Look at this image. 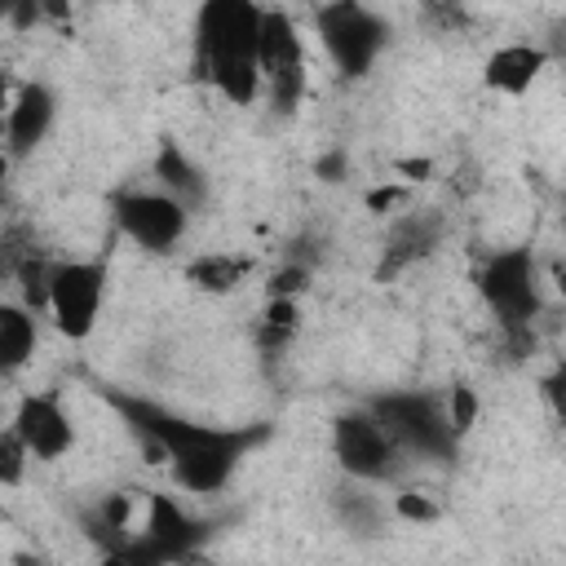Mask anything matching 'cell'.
<instances>
[{"mask_svg":"<svg viewBox=\"0 0 566 566\" xmlns=\"http://www.w3.org/2000/svg\"><path fill=\"white\" fill-rule=\"evenodd\" d=\"M111 402L168 460L172 486L186 495H221L239 473V464L248 460V451L265 438V429H221L190 416H172L142 398H111Z\"/></svg>","mask_w":566,"mask_h":566,"instance_id":"cell-1","label":"cell"},{"mask_svg":"<svg viewBox=\"0 0 566 566\" xmlns=\"http://www.w3.org/2000/svg\"><path fill=\"white\" fill-rule=\"evenodd\" d=\"M261 0H203L195 13V71L208 88H217L234 106H252L261 97L256 44H261Z\"/></svg>","mask_w":566,"mask_h":566,"instance_id":"cell-2","label":"cell"},{"mask_svg":"<svg viewBox=\"0 0 566 566\" xmlns=\"http://www.w3.org/2000/svg\"><path fill=\"white\" fill-rule=\"evenodd\" d=\"M478 296L495 327L513 345H531V327L544 314V287H539V265L531 248H495L478 265Z\"/></svg>","mask_w":566,"mask_h":566,"instance_id":"cell-3","label":"cell"},{"mask_svg":"<svg viewBox=\"0 0 566 566\" xmlns=\"http://www.w3.org/2000/svg\"><path fill=\"white\" fill-rule=\"evenodd\" d=\"M314 31L345 80H363L389 49V22L363 0H323L314 9Z\"/></svg>","mask_w":566,"mask_h":566,"instance_id":"cell-4","label":"cell"},{"mask_svg":"<svg viewBox=\"0 0 566 566\" xmlns=\"http://www.w3.org/2000/svg\"><path fill=\"white\" fill-rule=\"evenodd\" d=\"M190 208L177 203L159 186H128L111 195V221L115 230L146 256H168L186 243L190 234Z\"/></svg>","mask_w":566,"mask_h":566,"instance_id":"cell-5","label":"cell"},{"mask_svg":"<svg viewBox=\"0 0 566 566\" xmlns=\"http://www.w3.org/2000/svg\"><path fill=\"white\" fill-rule=\"evenodd\" d=\"M380 424L394 433V442L402 447V455H416V460H451L460 438L451 433L447 424V411H442V398L424 394V389H389L380 398L367 402Z\"/></svg>","mask_w":566,"mask_h":566,"instance_id":"cell-6","label":"cell"},{"mask_svg":"<svg viewBox=\"0 0 566 566\" xmlns=\"http://www.w3.org/2000/svg\"><path fill=\"white\" fill-rule=\"evenodd\" d=\"M256 71H261V93L279 115H292L305 97L310 71H305V35L287 9H270L261 18V44H256Z\"/></svg>","mask_w":566,"mask_h":566,"instance_id":"cell-7","label":"cell"},{"mask_svg":"<svg viewBox=\"0 0 566 566\" xmlns=\"http://www.w3.org/2000/svg\"><path fill=\"white\" fill-rule=\"evenodd\" d=\"M332 455H336L345 478H358L371 486L398 482L402 460H407L371 407H354V411H340L332 420Z\"/></svg>","mask_w":566,"mask_h":566,"instance_id":"cell-8","label":"cell"},{"mask_svg":"<svg viewBox=\"0 0 566 566\" xmlns=\"http://www.w3.org/2000/svg\"><path fill=\"white\" fill-rule=\"evenodd\" d=\"M106 265L88 261V256H71V261H53L49 274V296H44V314L53 318V327L66 340H88L93 327L102 323V305H106Z\"/></svg>","mask_w":566,"mask_h":566,"instance_id":"cell-9","label":"cell"},{"mask_svg":"<svg viewBox=\"0 0 566 566\" xmlns=\"http://www.w3.org/2000/svg\"><path fill=\"white\" fill-rule=\"evenodd\" d=\"M9 429L22 438V447L40 464H57L75 447V420H71L66 402L53 389L22 394L18 407H13V416H9Z\"/></svg>","mask_w":566,"mask_h":566,"instance_id":"cell-10","label":"cell"},{"mask_svg":"<svg viewBox=\"0 0 566 566\" xmlns=\"http://www.w3.org/2000/svg\"><path fill=\"white\" fill-rule=\"evenodd\" d=\"M447 239V217L438 208H407L389 221L385 243H380V279L402 274L420 261H429Z\"/></svg>","mask_w":566,"mask_h":566,"instance_id":"cell-11","label":"cell"},{"mask_svg":"<svg viewBox=\"0 0 566 566\" xmlns=\"http://www.w3.org/2000/svg\"><path fill=\"white\" fill-rule=\"evenodd\" d=\"M53 124H57V93L49 84L31 80V84L13 88V102H9V115H4V133H0L4 155L9 159L35 155L49 142Z\"/></svg>","mask_w":566,"mask_h":566,"instance_id":"cell-12","label":"cell"},{"mask_svg":"<svg viewBox=\"0 0 566 566\" xmlns=\"http://www.w3.org/2000/svg\"><path fill=\"white\" fill-rule=\"evenodd\" d=\"M548 66H553V53L544 44H535V40H509V44H495L486 53L482 80L500 97H526Z\"/></svg>","mask_w":566,"mask_h":566,"instance_id":"cell-13","label":"cell"},{"mask_svg":"<svg viewBox=\"0 0 566 566\" xmlns=\"http://www.w3.org/2000/svg\"><path fill=\"white\" fill-rule=\"evenodd\" d=\"M327 504H332V517H336L349 535H380L385 522L394 517V513H389V500H380V491H376L371 482H358V478H345V473H340V482L332 486Z\"/></svg>","mask_w":566,"mask_h":566,"instance_id":"cell-14","label":"cell"},{"mask_svg":"<svg viewBox=\"0 0 566 566\" xmlns=\"http://www.w3.org/2000/svg\"><path fill=\"white\" fill-rule=\"evenodd\" d=\"M40 349V314L22 301L0 296V380L18 376Z\"/></svg>","mask_w":566,"mask_h":566,"instance_id":"cell-15","label":"cell"},{"mask_svg":"<svg viewBox=\"0 0 566 566\" xmlns=\"http://www.w3.org/2000/svg\"><path fill=\"white\" fill-rule=\"evenodd\" d=\"M155 186L168 190L177 203H186L190 212H199L208 203V172L177 146V142H164L159 155H155Z\"/></svg>","mask_w":566,"mask_h":566,"instance_id":"cell-16","label":"cell"},{"mask_svg":"<svg viewBox=\"0 0 566 566\" xmlns=\"http://www.w3.org/2000/svg\"><path fill=\"white\" fill-rule=\"evenodd\" d=\"M252 261L248 256H234V252H203L186 265V283H195L199 292H212V296H226L234 292L243 279H248Z\"/></svg>","mask_w":566,"mask_h":566,"instance_id":"cell-17","label":"cell"},{"mask_svg":"<svg viewBox=\"0 0 566 566\" xmlns=\"http://www.w3.org/2000/svg\"><path fill=\"white\" fill-rule=\"evenodd\" d=\"M310 279H314V265H305V261H296V256H283L274 270H270V279H265V296H301L305 287H310Z\"/></svg>","mask_w":566,"mask_h":566,"instance_id":"cell-18","label":"cell"},{"mask_svg":"<svg viewBox=\"0 0 566 566\" xmlns=\"http://www.w3.org/2000/svg\"><path fill=\"white\" fill-rule=\"evenodd\" d=\"M420 22L433 35H455L469 27V9H464V0H420Z\"/></svg>","mask_w":566,"mask_h":566,"instance_id":"cell-19","label":"cell"},{"mask_svg":"<svg viewBox=\"0 0 566 566\" xmlns=\"http://www.w3.org/2000/svg\"><path fill=\"white\" fill-rule=\"evenodd\" d=\"M27 469H31V451L22 447V438L13 429H0V486L13 491L27 482Z\"/></svg>","mask_w":566,"mask_h":566,"instance_id":"cell-20","label":"cell"},{"mask_svg":"<svg viewBox=\"0 0 566 566\" xmlns=\"http://www.w3.org/2000/svg\"><path fill=\"white\" fill-rule=\"evenodd\" d=\"M442 411H447V424L455 438H464L473 424H478V394L469 385H455L447 398H442Z\"/></svg>","mask_w":566,"mask_h":566,"instance_id":"cell-21","label":"cell"},{"mask_svg":"<svg viewBox=\"0 0 566 566\" xmlns=\"http://www.w3.org/2000/svg\"><path fill=\"white\" fill-rule=\"evenodd\" d=\"M389 513H394V517H402V522L424 526V522H433V517H438V504H433L429 495H420V491H398V495L389 500Z\"/></svg>","mask_w":566,"mask_h":566,"instance_id":"cell-22","label":"cell"},{"mask_svg":"<svg viewBox=\"0 0 566 566\" xmlns=\"http://www.w3.org/2000/svg\"><path fill=\"white\" fill-rule=\"evenodd\" d=\"M0 22L9 31H31L40 22V0H0Z\"/></svg>","mask_w":566,"mask_h":566,"instance_id":"cell-23","label":"cell"},{"mask_svg":"<svg viewBox=\"0 0 566 566\" xmlns=\"http://www.w3.org/2000/svg\"><path fill=\"white\" fill-rule=\"evenodd\" d=\"M402 199H407V190H398V186H380V190L367 195V208H371V212H389V208H398Z\"/></svg>","mask_w":566,"mask_h":566,"instance_id":"cell-24","label":"cell"},{"mask_svg":"<svg viewBox=\"0 0 566 566\" xmlns=\"http://www.w3.org/2000/svg\"><path fill=\"white\" fill-rule=\"evenodd\" d=\"M71 18V0H40V22H66Z\"/></svg>","mask_w":566,"mask_h":566,"instance_id":"cell-25","label":"cell"},{"mask_svg":"<svg viewBox=\"0 0 566 566\" xmlns=\"http://www.w3.org/2000/svg\"><path fill=\"white\" fill-rule=\"evenodd\" d=\"M9 102H13V84H9V75L0 71V133H4V115H9Z\"/></svg>","mask_w":566,"mask_h":566,"instance_id":"cell-26","label":"cell"},{"mask_svg":"<svg viewBox=\"0 0 566 566\" xmlns=\"http://www.w3.org/2000/svg\"><path fill=\"white\" fill-rule=\"evenodd\" d=\"M310 4H318V0H310Z\"/></svg>","mask_w":566,"mask_h":566,"instance_id":"cell-27","label":"cell"}]
</instances>
